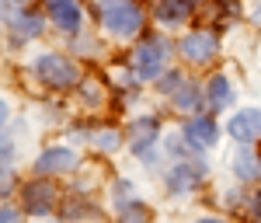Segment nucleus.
<instances>
[{
    "instance_id": "1",
    "label": "nucleus",
    "mask_w": 261,
    "mask_h": 223,
    "mask_svg": "<svg viewBox=\"0 0 261 223\" xmlns=\"http://www.w3.org/2000/svg\"><path fill=\"white\" fill-rule=\"evenodd\" d=\"M101 24L115 39H133L143 28V11L136 0H101Z\"/></svg>"
},
{
    "instance_id": "2",
    "label": "nucleus",
    "mask_w": 261,
    "mask_h": 223,
    "mask_svg": "<svg viewBox=\"0 0 261 223\" xmlns=\"http://www.w3.org/2000/svg\"><path fill=\"white\" fill-rule=\"evenodd\" d=\"M35 77L39 84L53 87V91H66L77 84V66L66 60V56H56V53H42L35 60Z\"/></svg>"
},
{
    "instance_id": "3",
    "label": "nucleus",
    "mask_w": 261,
    "mask_h": 223,
    "mask_svg": "<svg viewBox=\"0 0 261 223\" xmlns=\"http://www.w3.org/2000/svg\"><path fill=\"white\" fill-rule=\"evenodd\" d=\"M167 53H171V45L164 39H143V45H136V53H133V70H136V77H140V81L161 77L164 63H167Z\"/></svg>"
},
{
    "instance_id": "4",
    "label": "nucleus",
    "mask_w": 261,
    "mask_h": 223,
    "mask_svg": "<svg viewBox=\"0 0 261 223\" xmlns=\"http://www.w3.org/2000/svg\"><path fill=\"white\" fill-rule=\"evenodd\" d=\"M178 53L188 63H209L216 53H220V42H216L213 32H192V35H185V39H181Z\"/></svg>"
},
{
    "instance_id": "5",
    "label": "nucleus",
    "mask_w": 261,
    "mask_h": 223,
    "mask_svg": "<svg viewBox=\"0 0 261 223\" xmlns=\"http://www.w3.org/2000/svg\"><path fill=\"white\" fill-rule=\"evenodd\" d=\"M56 185L53 182H32L24 185V209L32 213V216H45V213H53V206H56Z\"/></svg>"
},
{
    "instance_id": "6",
    "label": "nucleus",
    "mask_w": 261,
    "mask_h": 223,
    "mask_svg": "<svg viewBox=\"0 0 261 223\" xmlns=\"http://www.w3.org/2000/svg\"><path fill=\"white\" fill-rule=\"evenodd\" d=\"M73 167H77V154L70 146H49V150H42L39 161H35V171H39L42 178L45 175H66Z\"/></svg>"
},
{
    "instance_id": "7",
    "label": "nucleus",
    "mask_w": 261,
    "mask_h": 223,
    "mask_svg": "<svg viewBox=\"0 0 261 223\" xmlns=\"http://www.w3.org/2000/svg\"><path fill=\"white\" fill-rule=\"evenodd\" d=\"M45 11H49V18H53V24L60 32H70V35L81 32L84 14H81V7H77V0H45Z\"/></svg>"
},
{
    "instance_id": "8",
    "label": "nucleus",
    "mask_w": 261,
    "mask_h": 223,
    "mask_svg": "<svg viewBox=\"0 0 261 223\" xmlns=\"http://www.w3.org/2000/svg\"><path fill=\"white\" fill-rule=\"evenodd\" d=\"M185 140H188V146L205 150V146H213V143L220 140V126H216L213 115H192V119L185 122Z\"/></svg>"
},
{
    "instance_id": "9",
    "label": "nucleus",
    "mask_w": 261,
    "mask_h": 223,
    "mask_svg": "<svg viewBox=\"0 0 261 223\" xmlns=\"http://www.w3.org/2000/svg\"><path fill=\"white\" fill-rule=\"evenodd\" d=\"M226 133H230V140H237V143L247 146L251 140L261 136V112L258 108H244V112H237L233 119L226 122Z\"/></svg>"
},
{
    "instance_id": "10",
    "label": "nucleus",
    "mask_w": 261,
    "mask_h": 223,
    "mask_svg": "<svg viewBox=\"0 0 261 223\" xmlns=\"http://www.w3.org/2000/svg\"><path fill=\"white\" fill-rule=\"evenodd\" d=\"M202 178H205V164H174L171 175H167V192L171 195H188Z\"/></svg>"
},
{
    "instance_id": "11",
    "label": "nucleus",
    "mask_w": 261,
    "mask_h": 223,
    "mask_svg": "<svg viewBox=\"0 0 261 223\" xmlns=\"http://www.w3.org/2000/svg\"><path fill=\"white\" fill-rule=\"evenodd\" d=\"M157 133H161V122L153 119V115H146V119H136L133 122V129H129V140H133V150L143 157V150H150L153 143H157Z\"/></svg>"
},
{
    "instance_id": "12",
    "label": "nucleus",
    "mask_w": 261,
    "mask_h": 223,
    "mask_svg": "<svg viewBox=\"0 0 261 223\" xmlns=\"http://www.w3.org/2000/svg\"><path fill=\"white\" fill-rule=\"evenodd\" d=\"M199 0H157V21L161 24H181L192 18Z\"/></svg>"
},
{
    "instance_id": "13",
    "label": "nucleus",
    "mask_w": 261,
    "mask_h": 223,
    "mask_svg": "<svg viewBox=\"0 0 261 223\" xmlns=\"http://www.w3.org/2000/svg\"><path fill=\"white\" fill-rule=\"evenodd\" d=\"M233 175L241 178V182H247V185H254V182H261V157L254 154V150H237V157H233Z\"/></svg>"
},
{
    "instance_id": "14",
    "label": "nucleus",
    "mask_w": 261,
    "mask_h": 223,
    "mask_svg": "<svg viewBox=\"0 0 261 223\" xmlns=\"http://www.w3.org/2000/svg\"><path fill=\"white\" fill-rule=\"evenodd\" d=\"M171 102L178 112H202V91L199 84H181L178 91L171 94Z\"/></svg>"
},
{
    "instance_id": "15",
    "label": "nucleus",
    "mask_w": 261,
    "mask_h": 223,
    "mask_svg": "<svg viewBox=\"0 0 261 223\" xmlns=\"http://www.w3.org/2000/svg\"><path fill=\"white\" fill-rule=\"evenodd\" d=\"M11 24L18 28L21 39H35V35H42V18H39V14L21 11V14H14V18H11Z\"/></svg>"
},
{
    "instance_id": "16",
    "label": "nucleus",
    "mask_w": 261,
    "mask_h": 223,
    "mask_svg": "<svg viewBox=\"0 0 261 223\" xmlns=\"http://www.w3.org/2000/svg\"><path fill=\"white\" fill-rule=\"evenodd\" d=\"M209 102H213V108H226L233 102V87H230L226 77H213L209 81Z\"/></svg>"
},
{
    "instance_id": "17",
    "label": "nucleus",
    "mask_w": 261,
    "mask_h": 223,
    "mask_svg": "<svg viewBox=\"0 0 261 223\" xmlns=\"http://www.w3.org/2000/svg\"><path fill=\"white\" fill-rule=\"evenodd\" d=\"M119 223H146V209L140 203L125 206V209H119Z\"/></svg>"
},
{
    "instance_id": "18",
    "label": "nucleus",
    "mask_w": 261,
    "mask_h": 223,
    "mask_svg": "<svg viewBox=\"0 0 261 223\" xmlns=\"http://www.w3.org/2000/svg\"><path fill=\"white\" fill-rule=\"evenodd\" d=\"M94 146H98V150H119V133H112V129L94 133Z\"/></svg>"
},
{
    "instance_id": "19",
    "label": "nucleus",
    "mask_w": 261,
    "mask_h": 223,
    "mask_svg": "<svg viewBox=\"0 0 261 223\" xmlns=\"http://www.w3.org/2000/svg\"><path fill=\"white\" fill-rule=\"evenodd\" d=\"M181 84H185V81H181V73H178V70H171V73H164V77H161V91H164V94H174Z\"/></svg>"
},
{
    "instance_id": "20",
    "label": "nucleus",
    "mask_w": 261,
    "mask_h": 223,
    "mask_svg": "<svg viewBox=\"0 0 261 223\" xmlns=\"http://www.w3.org/2000/svg\"><path fill=\"white\" fill-rule=\"evenodd\" d=\"M81 98H84L87 105H101V91L94 87V81H87V84L81 87Z\"/></svg>"
},
{
    "instance_id": "21",
    "label": "nucleus",
    "mask_w": 261,
    "mask_h": 223,
    "mask_svg": "<svg viewBox=\"0 0 261 223\" xmlns=\"http://www.w3.org/2000/svg\"><path fill=\"white\" fill-rule=\"evenodd\" d=\"M133 206V185L129 182H119V209Z\"/></svg>"
},
{
    "instance_id": "22",
    "label": "nucleus",
    "mask_w": 261,
    "mask_h": 223,
    "mask_svg": "<svg viewBox=\"0 0 261 223\" xmlns=\"http://www.w3.org/2000/svg\"><path fill=\"white\" fill-rule=\"evenodd\" d=\"M21 216H18V209H11V206H4L0 209V223H18Z\"/></svg>"
},
{
    "instance_id": "23",
    "label": "nucleus",
    "mask_w": 261,
    "mask_h": 223,
    "mask_svg": "<svg viewBox=\"0 0 261 223\" xmlns=\"http://www.w3.org/2000/svg\"><path fill=\"white\" fill-rule=\"evenodd\" d=\"M7 119V102H4V98H0V122Z\"/></svg>"
},
{
    "instance_id": "24",
    "label": "nucleus",
    "mask_w": 261,
    "mask_h": 223,
    "mask_svg": "<svg viewBox=\"0 0 261 223\" xmlns=\"http://www.w3.org/2000/svg\"><path fill=\"white\" fill-rule=\"evenodd\" d=\"M195 223H226V220H216V216H202V220H195Z\"/></svg>"
},
{
    "instance_id": "25",
    "label": "nucleus",
    "mask_w": 261,
    "mask_h": 223,
    "mask_svg": "<svg viewBox=\"0 0 261 223\" xmlns=\"http://www.w3.org/2000/svg\"><path fill=\"white\" fill-rule=\"evenodd\" d=\"M254 21H258V24H261V4H258V7H254Z\"/></svg>"
},
{
    "instance_id": "26",
    "label": "nucleus",
    "mask_w": 261,
    "mask_h": 223,
    "mask_svg": "<svg viewBox=\"0 0 261 223\" xmlns=\"http://www.w3.org/2000/svg\"><path fill=\"white\" fill-rule=\"evenodd\" d=\"M4 18H7V7H0V21H4Z\"/></svg>"
},
{
    "instance_id": "27",
    "label": "nucleus",
    "mask_w": 261,
    "mask_h": 223,
    "mask_svg": "<svg viewBox=\"0 0 261 223\" xmlns=\"http://www.w3.org/2000/svg\"><path fill=\"white\" fill-rule=\"evenodd\" d=\"M14 4H28V0H14Z\"/></svg>"
},
{
    "instance_id": "28",
    "label": "nucleus",
    "mask_w": 261,
    "mask_h": 223,
    "mask_svg": "<svg viewBox=\"0 0 261 223\" xmlns=\"http://www.w3.org/2000/svg\"><path fill=\"white\" fill-rule=\"evenodd\" d=\"M258 223H261V220H258Z\"/></svg>"
}]
</instances>
